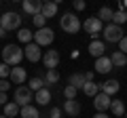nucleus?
I'll return each instance as SVG.
<instances>
[{
    "label": "nucleus",
    "mask_w": 127,
    "mask_h": 118,
    "mask_svg": "<svg viewBox=\"0 0 127 118\" xmlns=\"http://www.w3.org/2000/svg\"><path fill=\"white\" fill-rule=\"evenodd\" d=\"M21 59H23V49L19 44H6L4 49H2V63H6L9 68L19 65Z\"/></svg>",
    "instance_id": "1"
},
{
    "label": "nucleus",
    "mask_w": 127,
    "mask_h": 118,
    "mask_svg": "<svg viewBox=\"0 0 127 118\" xmlns=\"http://www.w3.org/2000/svg\"><path fill=\"white\" fill-rule=\"evenodd\" d=\"M59 27H62L66 34H78L81 32V19L74 13H64L59 17Z\"/></svg>",
    "instance_id": "2"
},
{
    "label": "nucleus",
    "mask_w": 127,
    "mask_h": 118,
    "mask_svg": "<svg viewBox=\"0 0 127 118\" xmlns=\"http://www.w3.org/2000/svg\"><path fill=\"white\" fill-rule=\"evenodd\" d=\"M0 27L4 32H13V30H21V15L15 13V11H9V13L0 15Z\"/></svg>",
    "instance_id": "3"
},
{
    "label": "nucleus",
    "mask_w": 127,
    "mask_h": 118,
    "mask_svg": "<svg viewBox=\"0 0 127 118\" xmlns=\"http://www.w3.org/2000/svg\"><path fill=\"white\" fill-rule=\"evenodd\" d=\"M32 101H34V93L30 91V86L21 84L15 89V103L19 105V108H26V105H32Z\"/></svg>",
    "instance_id": "4"
},
{
    "label": "nucleus",
    "mask_w": 127,
    "mask_h": 118,
    "mask_svg": "<svg viewBox=\"0 0 127 118\" xmlns=\"http://www.w3.org/2000/svg\"><path fill=\"white\" fill-rule=\"evenodd\" d=\"M83 27H85V32L89 34L93 40H97V36H100L102 32H104V23L97 19V15L95 17H89V19H85V23H83Z\"/></svg>",
    "instance_id": "5"
},
{
    "label": "nucleus",
    "mask_w": 127,
    "mask_h": 118,
    "mask_svg": "<svg viewBox=\"0 0 127 118\" xmlns=\"http://www.w3.org/2000/svg\"><path fill=\"white\" fill-rule=\"evenodd\" d=\"M53 40H55V32L51 27H42V30H36V32H34V42H36L40 49L42 46H49Z\"/></svg>",
    "instance_id": "6"
},
{
    "label": "nucleus",
    "mask_w": 127,
    "mask_h": 118,
    "mask_svg": "<svg viewBox=\"0 0 127 118\" xmlns=\"http://www.w3.org/2000/svg\"><path fill=\"white\" fill-rule=\"evenodd\" d=\"M102 34H104V40L106 42H112V44H114V42H121L123 36H125L123 30L119 25H114V23H108V25L104 27V32H102Z\"/></svg>",
    "instance_id": "7"
},
{
    "label": "nucleus",
    "mask_w": 127,
    "mask_h": 118,
    "mask_svg": "<svg viewBox=\"0 0 127 118\" xmlns=\"http://www.w3.org/2000/svg\"><path fill=\"white\" fill-rule=\"evenodd\" d=\"M23 57H26L30 63H36V61H40V59H42V51H40V46H38L36 42H30V44H26V49H23Z\"/></svg>",
    "instance_id": "8"
},
{
    "label": "nucleus",
    "mask_w": 127,
    "mask_h": 118,
    "mask_svg": "<svg viewBox=\"0 0 127 118\" xmlns=\"http://www.w3.org/2000/svg\"><path fill=\"white\" fill-rule=\"evenodd\" d=\"M59 59H62L59 51L49 49L47 53H42V63H45V68H47V70H57V65H59Z\"/></svg>",
    "instance_id": "9"
},
{
    "label": "nucleus",
    "mask_w": 127,
    "mask_h": 118,
    "mask_svg": "<svg viewBox=\"0 0 127 118\" xmlns=\"http://www.w3.org/2000/svg\"><path fill=\"white\" fill-rule=\"evenodd\" d=\"M26 78H28L26 68H21V65H15V68H11V76H9L11 84H19V86H21L23 82H26Z\"/></svg>",
    "instance_id": "10"
},
{
    "label": "nucleus",
    "mask_w": 127,
    "mask_h": 118,
    "mask_svg": "<svg viewBox=\"0 0 127 118\" xmlns=\"http://www.w3.org/2000/svg\"><path fill=\"white\" fill-rule=\"evenodd\" d=\"M110 103H112V99H110L108 95H104L102 91L93 97V108L97 110V112H106V110H110Z\"/></svg>",
    "instance_id": "11"
},
{
    "label": "nucleus",
    "mask_w": 127,
    "mask_h": 118,
    "mask_svg": "<svg viewBox=\"0 0 127 118\" xmlns=\"http://www.w3.org/2000/svg\"><path fill=\"white\" fill-rule=\"evenodd\" d=\"M110 70H112V61H110V57H100L95 59V65H93V72L95 74H108Z\"/></svg>",
    "instance_id": "12"
},
{
    "label": "nucleus",
    "mask_w": 127,
    "mask_h": 118,
    "mask_svg": "<svg viewBox=\"0 0 127 118\" xmlns=\"http://www.w3.org/2000/svg\"><path fill=\"white\" fill-rule=\"evenodd\" d=\"M81 101H76V99H68V101H64V112L68 114L70 118H76L78 114H81Z\"/></svg>",
    "instance_id": "13"
},
{
    "label": "nucleus",
    "mask_w": 127,
    "mask_h": 118,
    "mask_svg": "<svg viewBox=\"0 0 127 118\" xmlns=\"http://www.w3.org/2000/svg\"><path fill=\"white\" fill-rule=\"evenodd\" d=\"M23 13H28V15H40V11H42V2H38V0H23Z\"/></svg>",
    "instance_id": "14"
},
{
    "label": "nucleus",
    "mask_w": 127,
    "mask_h": 118,
    "mask_svg": "<svg viewBox=\"0 0 127 118\" xmlns=\"http://www.w3.org/2000/svg\"><path fill=\"white\" fill-rule=\"evenodd\" d=\"M119 89H121V84H119V80H106L104 84H100V91L104 93V95H108V97L117 95V93H119Z\"/></svg>",
    "instance_id": "15"
},
{
    "label": "nucleus",
    "mask_w": 127,
    "mask_h": 118,
    "mask_svg": "<svg viewBox=\"0 0 127 118\" xmlns=\"http://www.w3.org/2000/svg\"><path fill=\"white\" fill-rule=\"evenodd\" d=\"M89 53L93 55L95 59L104 57V53H106V44H104L102 40H91V44H89Z\"/></svg>",
    "instance_id": "16"
},
{
    "label": "nucleus",
    "mask_w": 127,
    "mask_h": 118,
    "mask_svg": "<svg viewBox=\"0 0 127 118\" xmlns=\"http://www.w3.org/2000/svg\"><path fill=\"white\" fill-rule=\"evenodd\" d=\"M34 101H36L38 105H47L51 101V91L47 89V86L40 89V91H36V93H34Z\"/></svg>",
    "instance_id": "17"
},
{
    "label": "nucleus",
    "mask_w": 127,
    "mask_h": 118,
    "mask_svg": "<svg viewBox=\"0 0 127 118\" xmlns=\"http://www.w3.org/2000/svg\"><path fill=\"white\" fill-rule=\"evenodd\" d=\"M110 61H112V68H125L127 65V55L121 53V51H114L110 55Z\"/></svg>",
    "instance_id": "18"
},
{
    "label": "nucleus",
    "mask_w": 127,
    "mask_h": 118,
    "mask_svg": "<svg viewBox=\"0 0 127 118\" xmlns=\"http://www.w3.org/2000/svg\"><path fill=\"white\" fill-rule=\"evenodd\" d=\"M40 15H42V17H47V19L55 17V15H57V2H42Z\"/></svg>",
    "instance_id": "19"
},
{
    "label": "nucleus",
    "mask_w": 127,
    "mask_h": 118,
    "mask_svg": "<svg viewBox=\"0 0 127 118\" xmlns=\"http://www.w3.org/2000/svg\"><path fill=\"white\" fill-rule=\"evenodd\" d=\"M125 103H123V101L121 99H114L112 101V103H110V112H112L114 114V118H123V116H125Z\"/></svg>",
    "instance_id": "20"
},
{
    "label": "nucleus",
    "mask_w": 127,
    "mask_h": 118,
    "mask_svg": "<svg viewBox=\"0 0 127 118\" xmlns=\"http://www.w3.org/2000/svg\"><path fill=\"white\" fill-rule=\"evenodd\" d=\"M85 82H87V80H85V76H83V72H76V74H72V76L68 78V84H70V86H74L76 91L85 86Z\"/></svg>",
    "instance_id": "21"
},
{
    "label": "nucleus",
    "mask_w": 127,
    "mask_h": 118,
    "mask_svg": "<svg viewBox=\"0 0 127 118\" xmlns=\"http://www.w3.org/2000/svg\"><path fill=\"white\" fill-rule=\"evenodd\" d=\"M19 116L21 118H40V112H38L36 105H26V108H21Z\"/></svg>",
    "instance_id": "22"
},
{
    "label": "nucleus",
    "mask_w": 127,
    "mask_h": 118,
    "mask_svg": "<svg viewBox=\"0 0 127 118\" xmlns=\"http://www.w3.org/2000/svg\"><path fill=\"white\" fill-rule=\"evenodd\" d=\"M112 17H114V11L110 9V6H102V9H100V13H97V19H100L102 23H104V21L112 23Z\"/></svg>",
    "instance_id": "23"
},
{
    "label": "nucleus",
    "mask_w": 127,
    "mask_h": 118,
    "mask_svg": "<svg viewBox=\"0 0 127 118\" xmlns=\"http://www.w3.org/2000/svg\"><path fill=\"white\" fill-rule=\"evenodd\" d=\"M83 93H85L87 97H95L97 93H100V84H97V82H85Z\"/></svg>",
    "instance_id": "24"
},
{
    "label": "nucleus",
    "mask_w": 127,
    "mask_h": 118,
    "mask_svg": "<svg viewBox=\"0 0 127 118\" xmlns=\"http://www.w3.org/2000/svg\"><path fill=\"white\" fill-rule=\"evenodd\" d=\"M19 112H21V108H19L15 101H9V103L4 105V116H6V118H15Z\"/></svg>",
    "instance_id": "25"
},
{
    "label": "nucleus",
    "mask_w": 127,
    "mask_h": 118,
    "mask_svg": "<svg viewBox=\"0 0 127 118\" xmlns=\"http://www.w3.org/2000/svg\"><path fill=\"white\" fill-rule=\"evenodd\" d=\"M57 82H59V72H57V70H47V74H45V84L51 86V84H57Z\"/></svg>",
    "instance_id": "26"
},
{
    "label": "nucleus",
    "mask_w": 127,
    "mask_h": 118,
    "mask_svg": "<svg viewBox=\"0 0 127 118\" xmlns=\"http://www.w3.org/2000/svg\"><path fill=\"white\" fill-rule=\"evenodd\" d=\"M17 38H19V42H23V44H30L32 40H34V34L30 32V30H26V27H21L17 32Z\"/></svg>",
    "instance_id": "27"
},
{
    "label": "nucleus",
    "mask_w": 127,
    "mask_h": 118,
    "mask_svg": "<svg viewBox=\"0 0 127 118\" xmlns=\"http://www.w3.org/2000/svg\"><path fill=\"white\" fill-rule=\"evenodd\" d=\"M40 89H45V78H40V76L30 78V91L36 93V91H40Z\"/></svg>",
    "instance_id": "28"
},
{
    "label": "nucleus",
    "mask_w": 127,
    "mask_h": 118,
    "mask_svg": "<svg viewBox=\"0 0 127 118\" xmlns=\"http://www.w3.org/2000/svg\"><path fill=\"white\" fill-rule=\"evenodd\" d=\"M112 23H114V25H119V27H121L123 23H127V13H125V11H114Z\"/></svg>",
    "instance_id": "29"
},
{
    "label": "nucleus",
    "mask_w": 127,
    "mask_h": 118,
    "mask_svg": "<svg viewBox=\"0 0 127 118\" xmlns=\"http://www.w3.org/2000/svg\"><path fill=\"white\" fill-rule=\"evenodd\" d=\"M32 21H34V27H36V30L47 27V17H42V15H34V17H32Z\"/></svg>",
    "instance_id": "30"
},
{
    "label": "nucleus",
    "mask_w": 127,
    "mask_h": 118,
    "mask_svg": "<svg viewBox=\"0 0 127 118\" xmlns=\"http://www.w3.org/2000/svg\"><path fill=\"white\" fill-rule=\"evenodd\" d=\"M76 89H74V86H64V97H66V99H76Z\"/></svg>",
    "instance_id": "31"
},
{
    "label": "nucleus",
    "mask_w": 127,
    "mask_h": 118,
    "mask_svg": "<svg viewBox=\"0 0 127 118\" xmlns=\"http://www.w3.org/2000/svg\"><path fill=\"white\" fill-rule=\"evenodd\" d=\"M11 76V68L6 63H0V80H4V78Z\"/></svg>",
    "instance_id": "32"
},
{
    "label": "nucleus",
    "mask_w": 127,
    "mask_h": 118,
    "mask_svg": "<svg viewBox=\"0 0 127 118\" xmlns=\"http://www.w3.org/2000/svg\"><path fill=\"white\" fill-rule=\"evenodd\" d=\"M11 89V80L9 78H4V80H0V93H6Z\"/></svg>",
    "instance_id": "33"
},
{
    "label": "nucleus",
    "mask_w": 127,
    "mask_h": 118,
    "mask_svg": "<svg viewBox=\"0 0 127 118\" xmlns=\"http://www.w3.org/2000/svg\"><path fill=\"white\" fill-rule=\"evenodd\" d=\"M49 118H62V110L59 108H51L49 110Z\"/></svg>",
    "instance_id": "34"
},
{
    "label": "nucleus",
    "mask_w": 127,
    "mask_h": 118,
    "mask_svg": "<svg viewBox=\"0 0 127 118\" xmlns=\"http://www.w3.org/2000/svg\"><path fill=\"white\" fill-rule=\"evenodd\" d=\"M119 51H121V53H125V55H127V36H123V40L119 42Z\"/></svg>",
    "instance_id": "35"
},
{
    "label": "nucleus",
    "mask_w": 127,
    "mask_h": 118,
    "mask_svg": "<svg viewBox=\"0 0 127 118\" xmlns=\"http://www.w3.org/2000/svg\"><path fill=\"white\" fill-rule=\"evenodd\" d=\"M83 76H85V80H87V82H93L95 72H93V70H91V72H83Z\"/></svg>",
    "instance_id": "36"
},
{
    "label": "nucleus",
    "mask_w": 127,
    "mask_h": 118,
    "mask_svg": "<svg viewBox=\"0 0 127 118\" xmlns=\"http://www.w3.org/2000/svg\"><path fill=\"white\" fill-rule=\"evenodd\" d=\"M85 2H83V0H74V9H76V11H83V9H85Z\"/></svg>",
    "instance_id": "37"
},
{
    "label": "nucleus",
    "mask_w": 127,
    "mask_h": 118,
    "mask_svg": "<svg viewBox=\"0 0 127 118\" xmlns=\"http://www.w3.org/2000/svg\"><path fill=\"white\" fill-rule=\"evenodd\" d=\"M9 99H6V93H0V105H6Z\"/></svg>",
    "instance_id": "38"
},
{
    "label": "nucleus",
    "mask_w": 127,
    "mask_h": 118,
    "mask_svg": "<svg viewBox=\"0 0 127 118\" xmlns=\"http://www.w3.org/2000/svg\"><path fill=\"white\" fill-rule=\"evenodd\" d=\"M93 118H110V116H106V114L104 112H97V114H95V116Z\"/></svg>",
    "instance_id": "39"
},
{
    "label": "nucleus",
    "mask_w": 127,
    "mask_h": 118,
    "mask_svg": "<svg viewBox=\"0 0 127 118\" xmlns=\"http://www.w3.org/2000/svg\"><path fill=\"white\" fill-rule=\"evenodd\" d=\"M4 36H6V32L2 30V27H0V38H4Z\"/></svg>",
    "instance_id": "40"
},
{
    "label": "nucleus",
    "mask_w": 127,
    "mask_h": 118,
    "mask_svg": "<svg viewBox=\"0 0 127 118\" xmlns=\"http://www.w3.org/2000/svg\"><path fill=\"white\" fill-rule=\"evenodd\" d=\"M0 118H6V116H4V114H0Z\"/></svg>",
    "instance_id": "41"
},
{
    "label": "nucleus",
    "mask_w": 127,
    "mask_h": 118,
    "mask_svg": "<svg viewBox=\"0 0 127 118\" xmlns=\"http://www.w3.org/2000/svg\"><path fill=\"white\" fill-rule=\"evenodd\" d=\"M123 118H127V110H125V116H123Z\"/></svg>",
    "instance_id": "42"
}]
</instances>
